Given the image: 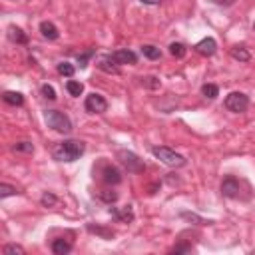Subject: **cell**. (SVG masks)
Returning a JSON list of instances; mask_svg holds the SVG:
<instances>
[{
  "mask_svg": "<svg viewBox=\"0 0 255 255\" xmlns=\"http://www.w3.org/2000/svg\"><path fill=\"white\" fill-rule=\"evenodd\" d=\"M98 198L102 201H106V203H114L118 200V194H116V191H110V189H104V191H100V194H98Z\"/></svg>",
  "mask_w": 255,
  "mask_h": 255,
  "instance_id": "obj_31",
  "label": "cell"
},
{
  "mask_svg": "<svg viewBox=\"0 0 255 255\" xmlns=\"http://www.w3.org/2000/svg\"><path fill=\"white\" fill-rule=\"evenodd\" d=\"M221 196L229 200H237L241 196V183L236 176H225L221 182Z\"/></svg>",
  "mask_w": 255,
  "mask_h": 255,
  "instance_id": "obj_7",
  "label": "cell"
},
{
  "mask_svg": "<svg viewBox=\"0 0 255 255\" xmlns=\"http://www.w3.org/2000/svg\"><path fill=\"white\" fill-rule=\"evenodd\" d=\"M140 80H142V86L150 88V90H158V88L162 86L160 78H156V76H144V78H140Z\"/></svg>",
  "mask_w": 255,
  "mask_h": 255,
  "instance_id": "obj_26",
  "label": "cell"
},
{
  "mask_svg": "<svg viewBox=\"0 0 255 255\" xmlns=\"http://www.w3.org/2000/svg\"><path fill=\"white\" fill-rule=\"evenodd\" d=\"M142 4H147V6H158V4H162V0H140Z\"/></svg>",
  "mask_w": 255,
  "mask_h": 255,
  "instance_id": "obj_35",
  "label": "cell"
},
{
  "mask_svg": "<svg viewBox=\"0 0 255 255\" xmlns=\"http://www.w3.org/2000/svg\"><path fill=\"white\" fill-rule=\"evenodd\" d=\"M201 94L207 100H216L219 96V88L216 86V84H203V86H201Z\"/></svg>",
  "mask_w": 255,
  "mask_h": 255,
  "instance_id": "obj_21",
  "label": "cell"
},
{
  "mask_svg": "<svg viewBox=\"0 0 255 255\" xmlns=\"http://www.w3.org/2000/svg\"><path fill=\"white\" fill-rule=\"evenodd\" d=\"M84 108H86L88 114H104L106 110H108V102H106V98L102 94H88L86 96V102H84Z\"/></svg>",
  "mask_w": 255,
  "mask_h": 255,
  "instance_id": "obj_6",
  "label": "cell"
},
{
  "mask_svg": "<svg viewBox=\"0 0 255 255\" xmlns=\"http://www.w3.org/2000/svg\"><path fill=\"white\" fill-rule=\"evenodd\" d=\"M229 54H231L233 60H237V62H249L251 60V54H249V50L245 46H233Z\"/></svg>",
  "mask_w": 255,
  "mask_h": 255,
  "instance_id": "obj_16",
  "label": "cell"
},
{
  "mask_svg": "<svg viewBox=\"0 0 255 255\" xmlns=\"http://www.w3.org/2000/svg\"><path fill=\"white\" fill-rule=\"evenodd\" d=\"M180 218L182 219H185V221H194L196 225H207V223H211L209 219H203V218H200L198 214H191V211H182V214H180Z\"/></svg>",
  "mask_w": 255,
  "mask_h": 255,
  "instance_id": "obj_20",
  "label": "cell"
},
{
  "mask_svg": "<svg viewBox=\"0 0 255 255\" xmlns=\"http://www.w3.org/2000/svg\"><path fill=\"white\" fill-rule=\"evenodd\" d=\"M205 2H211V4H218V6L227 8V6H233V4H236L237 0H205Z\"/></svg>",
  "mask_w": 255,
  "mask_h": 255,
  "instance_id": "obj_34",
  "label": "cell"
},
{
  "mask_svg": "<svg viewBox=\"0 0 255 255\" xmlns=\"http://www.w3.org/2000/svg\"><path fill=\"white\" fill-rule=\"evenodd\" d=\"M110 216L120 221V223H132L136 219V214H134V207L132 205H122V207H110Z\"/></svg>",
  "mask_w": 255,
  "mask_h": 255,
  "instance_id": "obj_9",
  "label": "cell"
},
{
  "mask_svg": "<svg viewBox=\"0 0 255 255\" xmlns=\"http://www.w3.org/2000/svg\"><path fill=\"white\" fill-rule=\"evenodd\" d=\"M185 52H187V48L182 44V42H172V44H169V54L174 58H183Z\"/></svg>",
  "mask_w": 255,
  "mask_h": 255,
  "instance_id": "obj_24",
  "label": "cell"
},
{
  "mask_svg": "<svg viewBox=\"0 0 255 255\" xmlns=\"http://www.w3.org/2000/svg\"><path fill=\"white\" fill-rule=\"evenodd\" d=\"M66 90H68L70 96L78 98V96L84 92V84H82V82H76V80H68V82H66Z\"/></svg>",
  "mask_w": 255,
  "mask_h": 255,
  "instance_id": "obj_22",
  "label": "cell"
},
{
  "mask_svg": "<svg viewBox=\"0 0 255 255\" xmlns=\"http://www.w3.org/2000/svg\"><path fill=\"white\" fill-rule=\"evenodd\" d=\"M84 152H86V144L82 140H64L52 147V158L56 162L72 164V162L80 160L84 156Z\"/></svg>",
  "mask_w": 255,
  "mask_h": 255,
  "instance_id": "obj_1",
  "label": "cell"
},
{
  "mask_svg": "<svg viewBox=\"0 0 255 255\" xmlns=\"http://www.w3.org/2000/svg\"><path fill=\"white\" fill-rule=\"evenodd\" d=\"M2 100H4L8 106H22V104H24V96L20 94V92H12V90L4 92V94H2Z\"/></svg>",
  "mask_w": 255,
  "mask_h": 255,
  "instance_id": "obj_17",
  "label": "cell"
},
{
  "mask_svg": "<svg viewBox=\"0 0 255 255\" xmlns=\"http://www.w3.org/2000/svg\"><path fill=\"white\" fill-rule=\"evenodd\" d=\"M2 253L4 255H24L26 251H24V247H20L16 243H8V245L2 247Z\"/></svg>",
  "mask_w": 255,
  "mask_h": 255,
  "instance_id": "obj_29",
  "label": "cell"
},
{
  "mask_svg": "<svg viewBox=\"0 0 255 255\" xmlns=\"http://www.w3.org/2000/svg\"><path fill=\"white\" fill-rule=\"evenodd\" d=\"M50 249H52V253H54V255H68V253L72 251V241L64 239V237H58V239H54V241H52Z\"/></svg>",
  "mask_w": 255,
  "mask_h": 255,
  "instance_id": "obj_13",
  "label": "cell"
},
{
  "mask_svg": "<svg viewBox=\"0 0 255 255\" xmlns=\"http://www.w3.org/2000/svg\"><path fill=\"white\" fill-rule=\"evenodd\" d=\"M100 176H102V182H104L106 185H118V183L122 182L120 169H118L116 165H112V164H102Z\"/></svg>",
  "mask_w": 255,
  "mask_h": 255,
  "instance_id": "obj_8",
  "label": "cell"
},
{
  "mask_svg": "<svg viewBox=\"0 0 255 255\" xmlns=\"http://www.w3.org/2000/svg\"><path fill=\"white\" fill-rule=\"evenodd\" d=\"M18 189L14 185H8V183H0V200H6L10 196H16Z\"/></svg>",
  "mask_w": 255,
  "mask_h": 255,
  "instance_id": "obj_28",
  "label": "cell"
},
{
  "mask_svg": "<svg viewBox=\"0 0 255 255\" xmlns=\"http://www.w3.org/2000/svg\"><path fill=\"white\" fill-rule=\"evenodd\" d=\"M88 231L90 233H96L102 239H112L114 237V231L112 229H106V227H100V225H94V223H88Z\"/></svg>",
  "mask_w": 255,
  "mask_h": 255,
  "instance_id": "obj_19",
  "label": "cell"
},
{
  "mask_svg": "<svg viewBox=\"0 0 255 255\" xmlns=\"http://www.w3.org/2000/svg\"><path fill=\"white\" fill-rule=\"evenodd\" d=\"M74 72H76L74 64H70V62H60V64H58V74H60V76H64V78H72Z\"/></svg>",
  "mask_w": 255,
  "mask_h": 255,
  "instance_id": "obj_23",
  "label": "cell"
},
{
  "mask_svg": "<svg viewBox=\"0 0 255 255\" xmlns=\"http://www.w3.org/2000/svg\"><path fill=\"white\" fill-rule=\"evenodd\" d=\"M223 106L233 114H243L249 108V96L243 94V92H231V94L225 96Z\"/></svg>",
  "mask_w": 255,
  "mask_h": 255,
  "instance_id": "obj_5",
  "label": "cell"
},
{
  "mask_svg": "<svg viewBox=\"0 0 255 255\" xmlns=\"http://www.w3.org/2000/svg\"><path fill=\"white\" fill-rule=\"evenodd\" d=\"M14 152H20V154H34V144L32 142H18L12 146Z\"/></svg>",
  "mask_w": 255,
  "mask_h": 255,
  "instance_id": "obj_25",
  "label": "cell"
},
{
  "mask_svg": "<svg viewBox=\"0 0 255 255\" xmlns=\"http://www.w3.org/2000/svg\"><path fill=\"white\" fill-rule=\"evenodd\" d=\"M44 122H46V126L48 128H52L54 132H58V134H70L72 130H74V126H72V120L64 114V112H60V110H46L44 112Z\"/></svg>",
  "mask_w": 255,
  "mask_h": 255,
  "instance_id": "obj_2",
  "label": "cell"
},
{
  "mask_svg": "<svg viewBox=\"0 0 255 255\" xmlns=\"http://www.w3.org/2000/svg\"><path fill=\"white\" fill-rule=\"evenodd\" d=\"M194 48H196V52H198V54H201V56L209 58V56H214V54L218 52V42H216V38L207 36V38L200 40Z\"/></svg>",
  "mask_w": 255,
  "mask_h": 255,
  "instance_id": "obj_10",
  "label": "cell"
},
{
  "mask_svg": "<svg viewBox=\"0 0 255 255\" xmlns=\"http://www.w3.org/2000/svg\"><path fill=\"white\" fill-rule=\"evenodd\" d=\"M142 54L147 58V60H160L162 58V50L154 44H144L142 46Z\"/></svg>",
  "mask_w": 255,
  "mask_h": 255,
  "instance_id": "obj_18",
  "label": "cell"
},
{
  "mask_svg": "<svg viewBox=\"0 0 255 255\" xmlns=\"http://www.w3.org/2000/svg\"><path fill=\"white\" fill-rule=\"evenodd\" d=\"M8 38L12 42H16V44H28V36L22 28L18 26H8Z\"/></svg>",
  "mask_w": 255,
  "mask_h": 255,
  "instance_id": "obj_15",
  "label": "cell"
},
{
  "mask_svg": "<svg viewBox=\"0 0 255 255\" xmlns=\"http://www.w3.org/2000/svg\"><path fill=\"white\" fill-rule=\"evenodd\" d=\"M40 203L44 205V207H54V205L58 203V198L52 194V191H44V194H42V198H40Z\"/></svg>",
  "mask_w": 255,
  "mask_h": 255,
  "instance_id": "obj_27",
  "label": "cell"
},
{
  "mask_svg": "<svg viewBox=\"0 0 255 255\" xmlns=\"http://www.w3.org/2000/svg\"><path fill=\"white\" fill-rule=\"evenodd\" d=\"M152 154H154L162 164H165V165H169V167H183V165L187 164V160H185L182 154H178L176 150H172V147H165V146H154V147H152Z\"/></svg>",
  "mask_w": 255,
  "mask_h": 255,
  "instance_id": "obj_3",
  "label": "cell"
},
{
  "mask_svg": "<svg viewBox=\"0 0 255 255\" xmlns=\"http://www.w3.org/2000/svg\"><path fill=\"white\" fill-rule=\"evenodd\" d=\"M92 56H96V50H94V48H90V50H86V52L78 54V64H80V68H86V66H88V60H90Z\"/></svg>",
  "mask_w": 255,
  "mask_h": 255,
  "instance_id": "obj_30",
  "label": "cell"
},
{
  "mask_svg": "<svg viewBox=\"0 0 255 255\" xmlns=\"http://www.w3.org/2000/svg\"><path fill=\"white\" fill-rule=\"evenodd\" d=\"M40 34L44 36L46 40H58V38H60V32H58V28H56V24L48 22V20L40 22Z\"/></svg>",
  "mask_w": 255,
  "mask_h": 255,
  "instance_id": "obj_14",
  "label": "cell"
},
{
  "mask_svg": "<svg viewBox=\"0 0 255 255\" xmlns=\"http://www.w3.org/2000/svg\"><path fill=\"white\" fill-rule=\"evenodd\" d=\"M253 30H255V22H253Z\"/></svg>",
  "mask_w": 255,
  "mask_h": 255,
  "instance_id": "obj_36",
  "label": "cell"
},
{
  "mask_svg": "<svg viewBox=\"0 0 255 255\" xmlns=\"http://www.w3.org/2000/svg\"><path fill=\"white\" fill-rule=\"evenodd\" d=\"M40 92H42V96H44L46 100H50V102H54V100H56V90L50 86V84H44V86L40 88Z\"/></svg>",
  "mask_w": 255,
  "mask_h": 255,
  "instance_id": "obj_32",
  "label": "cell"
},
{
  "mask_svg": "<svg viewBox=\"0 0 255 255\" xmlns=\"http://www.w3.org/2000/svg\"><path fill=\"white\" fill-rule=\"evenodd\" d=\"M116 158L120 160V164H122L130 174H142L144 169H146V164L140 160V156H136V154L130 152V150H118V152H116Z\"/></svg>",
  "mask_w": 255,
  "mask_h": 255,
  "instance_id": "obj_4",
  "label": "cell"
},
{
  "mask_svg": "<svg viewBox=\"0 0 255 255\" xmlns=\"http://www.w3.org/2000/svg\"><path fill=\"white\" fill-rule=\"evenodd\" d=\"M191 251V243H183V241H180L178 245H174L172 249H169V253H189Z\"/></svg>",
  "mask_w": 255,
  "mask_h": 255,
  "instance_id": "obj_33",
  "label": "cell"
},
{
  "mask_svg": "<svg viewBox=\"0 0 255 255\" xmlns=\"http://www.w3.org/2000/svg\"><path fill=\"white\" fill-rule=\"evenodd\" d=\"M112 56H114V60L118 62V66H134V64H138V56H136V52H132V50H128V48H122V50H116V52H112Z\"/></svg>",
  "mask_w": 255,
  "mask_h": 255,
  "instance_id": "obj_11",
  "label": "cell"
},
{
  "mask_svg": "<svg viewBox=\"0 0 255 255\" xmlns=\"http://www.w3.org/2000/svg\"><path fill=\"white\" fill-rule=\"evenodd\" d=\"M96 66H98L102 72H106V74H118V72H120V66H118V62L114 60L112 54H104V56H100Z\"/></svg>",
  "mask_w": 255,
  "mask_h": 255,
  "instance_id": "obj_12",
  "label": "cell"
}]
</instances>
